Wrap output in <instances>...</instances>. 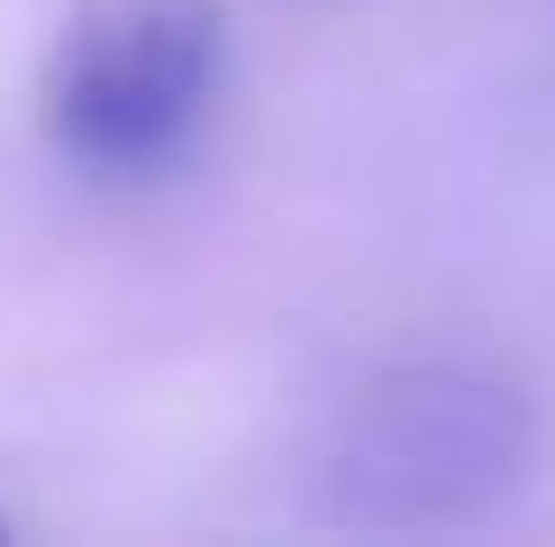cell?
Listing matches in <instances>:
<instances>
[{"mask_svg": "<svg viewBox=\"0 0 555 547\" xmlns=\"http://www.w3.org/2000/svg\"><path fill=\"white\" fill-rule=\"evenodd\" d=\"M228 74L219 0H82L46 55V137L91 182H146L192 155Z\"/></svg>", "mask_w": 555, "mask_h": 547, "instance_id": "obj_1", "label": "cell"}, {"mask_svg": "<svg viewBox=\"0 0 555 547\" xmlns=\"http://www.w3.org/2000/svg\"><path fill=\"white\" fill-rule=\"evenodd\" d=\"M519 466V410L492 383L465 374H410L391 393L364 402V420L346 429L337 484L364 501V511L391 520H437L465 511L492 484H511Z\"/></svg>", "mask_w": 555, "mask_h": 547, "instance_id": "obj_2", "label": "cell"}, {"mask_svg": "<svg viewBox=\"0 0 555 547\" xmlns=\"http://www.w3.org/2000/svg\"><path fill=\"white\" fill-rule=\"evenodd\" d=\"M0 538H10V530H0Z\"/></svg>", "mask_w": 555, "mask_h": 547, "instance_id": "obj_3", "label": "cell"}]
</instances>
